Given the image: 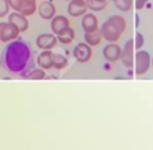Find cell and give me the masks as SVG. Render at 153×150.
Returning a JSON list of instances; mask_svg holds the SVG:
<instances>
[{"label":"cell","instance_id":"cell-14","mask_svg":"<svg viewBox=\"0 0 153 150\" xmlns=\"http://www.w3.org/2000/svg\"><path fill=\"white\" fill-rule=\"evenodd\" d=\"M39 67L44 70H50L53 68V52L51 50H43L36 57Z\"/></svg>","mask_w":153,"mask_h":150},{"label":"cell","instance_id":"cell-9","mask_svg":"<svg viewBox=\"0 0 153 150\" xmlns=\"http://www.w3.org/2000/svg\"><path fill=\"white\" fill-rule=\"evenodd\" d=\"M59 42L54 33H41L36 40V44L41 50H51Z\"/></svg>","mask_w":153,"mask_h":150},{"label":"cell","instance_id":"cell-24","mask_svg":"<svg viewBox=\"0 0 153 150\" xmlns=\"http://www.w3.org/2000/svg\"><path fill=\"white\" fill-rule=\"evenodd\" d=\"M7 2L10 4V8H13L15 12H20L21 7H22L23 0H7Z\"/></svg>","mask_w":153,"mask_h":150},{"label":"cell","instance_id":"cell-7","mask_svg":"<svg viewBox=\"0 0 153 150\" xmlns=\"http://www.w3.org/2000/svg\"><path fill=\"white\" fill-rule=\"evenodd\" d=\"M122 47L117 43H108L102 50V55L108 63H116L121 59Z\"/></svg>","mask_w":153,"mask_h":150},{"label":"cell","instance_id":"cell-4","mask_svg":"<svg viewBox=\"0 0 153 150\" xmlns=\"http://www.w3.org/2000/svg\"><path fill=\"white\" fill-rule=\"evenodd\" d=\"M121 63L127 69H132L134 67V40L129 39L125 42L122 47V54L120 59Z\"/></svg>","mask_w":153,"mask_h":150},{"label":"cell","instance_id":"cell-23","mask_svg":"<svg viewBox=\"0 0 153 150\" xmlns=\"http://www.w3.org/2000/svg\"><path fill=\"white\" fill-rule=\"evenodd\" d=\"M10 4H8L7 0H0V18H3L10 12Z\"/></svg>","mask_w":153,"mask_h":150},{"label":"cell","instance_id":"cell-3","mask_svg":"<svg viewBox=\"0 0 153 150\" xmlns=\"http://www.w3.org/2000/svg\"><path fill=\"white\" fill-rule=\"evenodd\" d=\"M134 72L137 76H142V75L146 74L152 66L151 54L147 50L140 49L134 54Z\"/></svg>","mask_w":153,"mask_h":150},{"label":"cell","instance_id":"cell-27","mask_svg":"<svg viewBox=\"0 0 153 150\" xmlns=\"http://www.w3.org/2000/svg\"><path fill=\"white\" fill-rule=\"evenodd\" d=\"M152 68H153V56H152Z\"/></svg>","mask_w":153,"mask_h":150},{"label":"cell","instance_id":"cell-5","mask_svg":"<svg viewBox=\"0 0 153 150\" xmlns=\"http://www.w3.org/2000/svg\"><path fill=\"white\" fill-rule=\"evenodd\" d=\"M73 56L78 63L85 64L88 63L93 56L92 46H90L88 43L81 42L78 43L73 49Z\"/></svg>","mask_w":153,"mask_h":150},{"label":"cell","instance_id":"cell-8","mask_svg":"<svg viewBox=\"0 0 153 150\" xmlns=\"http://www.w3.org/2000/svg\"><path fill=\"white\" fill-rule=\"evenodd\" d=\"M88 10L89 8H88L85 0H70L68 7H67L69 16L73 17V18L82 17L83 15L87 14Z\"/></svg>","mask_w":153,"mask_h":150},{"label":"cell","instance_id":"cell-21","mask_svg":"<svg viewBox=\"0 0 153 150\" xmlns=\"http://www.w3.org/2000/svg\"><path fill=\"white\" fill-rule=\"evenodd\" d=\"M69 62L65 55L53 52V68L56 70H62L68 66Z\"/></svg>","mask_w":153,"mask_h":150},{"label":"cell","instance_id":"cell-15","mask_svg":"<svg viewBox=\"0 0 153 150\" xmlns=\"http://www.w3.org/2000/svg\"><path fill=\"white\" fill-rule=\"evenodd\" d=\"M83 38H85V42L88 43L90 46H98L103 40L102 31H101L100 28H98L97 30L92 31V33H85Z\"/></svg>","mask_w":153,"mask_h":150},{"label":"cell","instance_id":"cell-25","mask_svg":"<svg viewBox=\"0 0 153 150\" xmlns=\"http://www.w3.org/2000/svg\"><path fill=\"white\" fill-rule=\"evenodd\" d=\"M149 0H134V4H135V10H141L145 7L148 4Z\"/></svg>","mask_w":153,"mask_h":150},{"label":"cell","instance_id":"cell-29","mask_svg":"<svg viewBox=\"0 0 153 150\" xmlns=\"http://www.w3.org/2000/svg\"><path fill=\"white\" fill-rule=\"evenodd\" d=\"M109 1H114V0H109Z\"/></svg>","mask_w":153,"mask_h":150},{"label":"cell","instance_id":"cell-17","mask_svg":"<svg viewBox=\"0 0 153 150\" xmlns=\"http://www.w3.org/2000/svg\"><path fill=\"white\" fill-rule=\"evenodd\" d=\"M36 10H38V6H36V0H23L22 7H21V10L19 13L23 14L24 16L28 17V16L33 15Z\"/></svg>","mask_w":153,"mask_h":150},{"label":"cell","instance_id":"cell-10","mask_svg":"<svg viewBox=\"0 0 153 150\" xmlns=\"http://www.w3.org/2000/svg\"><path fill=\"white\" fill-rule=\"evenodd\" d=\"M38 13L40 17L44 20H52L56 14L55 5L49 0H44L40 3L38 7Z\"/></svg>","mask_w":153,"mask_h":150},{"label":"cell","instance_id":"cell-2","mask_svg":"<svg viewBox=\"0 0 153 150\" xmlns=\"http://www.w3.org/2000/svg\"><path fill=\"white\" fill-rule=\"evenodd\" d=\"M127 28V21L121 15H113L102 23L100 29L106 42L116 43L121 39Z\"/></svg>","mask_w":153,"mask_h":150},{"label":"cell","instance_id":"cell-28","mask_svg":"<svg viewBox=\"0 0 153 150\" xmlns=\"http://www.w3.org/2000/svg\"><path fill=\"white\" fill-rule=\"evenodd\" d=\"M62 1H70V0H62Z\"/></svg>","mask_w":153,"mask_h":150},{"label":"cell","instance_id":"cell-12","mask_svg":"<svg viewBox=\"0 0 153 150\" xmlns=\"http://www.w3.org/2000/svg\"><path fill=\"white\" fill-rule=\"evenodd\" d=\"M8 22L12 23L13 25L17 27L20 30V33L27 30L29 26V22L27 20L26 16L19 12H14L8 16Z\"/></svg>","mask_w":153,"mask_h":150},{"label":"cell","instance_id":"cell-19","mask_svg":"<svg viewBox=\"0 0 153 150\" xmlns=\"http://www.w3.org/2000/svg\"><path fill=\"white\" fill-rule=\"evenodd\" d=\"M47 77L46 70H44L43 68H33L24 76V78L26 79H31V80H42Z\"/></svg>","mask_w":153,"mask_h":150},{"label":"cell","instance_id":"cell-26","mask_svg":"<svg viewBox=\"0 0 153 150\" xmlns=\"http://www.w3.org/2000/svg\"><path fill=\"white\" fill-rule=\"evenodd\" d=\"M140 26V17L139 15H135V27H139Z\"/></svg>","mask_w":153,"mask_h":150},{"label":"cell","instance_id":"cell-13","mask_svg":"<svg viewBox=\"0 0 153 150\" xmlns=\"http://www.w3.org/2000/svg\"><path fill=\"white\" fill-rule=\"evenodd\" d=\"M70 26V21L67 17L62 16V15H59V16H55L54 18L51 20V30L54 33L55 36L59 35L61 31L64 29H66L67 27Z\"/></svg>","mask_w":153,"mask_h":150},{"label":"cell","instance_id":"cell-18","mask_svg":"<svg viewBox=\"0 0 153 150\" xmlns=\"http://www.w3.org/2000/svg\"><path fill=\"white\" fill-rule=\"evenodd\" d=\"M108 0H85L88 8L92 12H101L105 10Z\"/></svg>","mask_w":153,"mask_h":150},{"label":"cell","instance_id":"cell-1","mask_svg":"<svg viewBox=\"0 0 153 150\" xmlns=\"http://www.w3.org/2000/svg\"><path fill=\"white\" fill-rule=\"evenodd\" d=\"M0 62L8 72L23 77L36 65L31 45L24 39L10 41L3 49Z\"/></svg>","mask_w":153,"mask_h":150},{"label":"cell","instance_id":"cell-11","mask_svg":"<svg viewBox=\"0 0 153 150\" xmlns=\"http://www.w3.org/2000/svg\"><path fill=\"white\" fill-rule=\"evenodd\" d=\"M81 27L85 33H92L99 28L98 18L94 13H87L81 19Z\"/></svg>","mask_w":153,"mask_h":150},{"label":"cell","instance_id":"cell-20","mask_svg":"<svg viewBox=\"0 0 153 150\" xmlns=\"http://www.w3.org/2000/svg\"><path fill=\"white\" fill-rule=\"evenodd\" d=\"M113 2L116 8L123 13L130 12L134 6V0H114Z\"/></svg>","mask_w":153,"mask_h":150},{"label":"cell","instance_id":"cell-22","mask_svg":"<svg viewBox=\"0 0 153 150\" xmlns=\"http://www.w3.org/2000/svg\"><path fill=\"white\" fill-rule=\"evenodd\" d=\"M145 45V37L142 33L140 31H137L135 33V39H134V47L137 50H140L142 49Z\"/></svg>","mask_w":153,"mask_h":150},{"label":"cell","instance_id":"cell-16","mask_svg":"<svg viewBox=\"0 0 153 150\" xmlns=\"http://www.w3.org/2000/svg\"><path fill=\"white\" fill-rule=\"evenodd\" d=\"M56 37L59 43H62V44H64V45H68V44H71V43L73 42V40H74L75 31L72 27L69 26V27H67L66 29H64L62 31H61Z\"/></svg>","mask_w":153,"mask_h":150},{"label":"cell","instance_id":"cell-6","mask_svg":"<svg viewBox=\"0 0 153 150\" xmlns=\"http://www.w3.org/2000/svg\"><path fill=\"white\" fill-rule=\"evenodd\" d=\"M19 33H20V30L8 21L0 23V41L2 43L16 40L18 38Z\"/></svg>","mask_w":153,"mask_h":150}]
</instances>
